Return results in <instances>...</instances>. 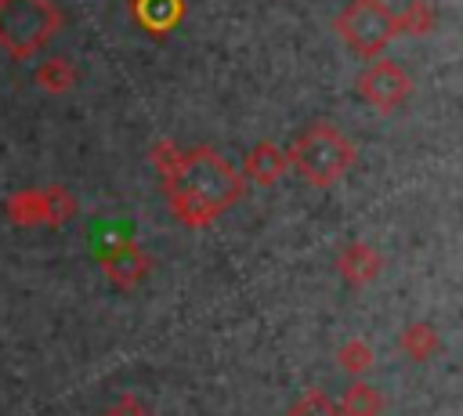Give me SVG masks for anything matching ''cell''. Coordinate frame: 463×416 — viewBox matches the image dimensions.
Listing matches in <instances>:
<instances>
[{
	"mask_svg": "<svg viewBox=\"0 0 463 416\" xmlns=\"http://www.w3.org/2000/svg\"><path fill=\"white\" fill-rule=\"evenodd\" d=\"M170 210L184 224H206L217 210H224L239 195V177L232 166L213 156L210 148H195L177 159V166L166 174Z\"/></svg>",
	"mask_w": 463,
	"mask_h": 416,
	"instance_id": "1",
	"label": "cell"
},
{
	"mask_svg": "<svg viewBox=\"0 0 463 416\" xmlns=\"http://www.w3.org/2000/svg\"><path fill=\"white\" fill-rule=\"evenodd\" d=\"M61 29V11L51 0H0V47L25 61Z\"/></svg>",
	"mask_w": 463,
	"mask_h": 416,
	"instance_id": "2",
	"label": "cell"
},
{
	"mask_svg": "<svg viewBox=\"0 0 463 416\" xmlns=\"http://www.w3.org/2000/svg\"><path fill=\"white\" fill-rule=\"evenodd\" d=\"M289 159L311 184H329L351 166L354 152L333 127H315L297 137V145L289 148Z\"/></svg>",
	"mask_w": 463,
	"mask_h": 416,
	"instance_id": "3",
	"label": "cell"
},
{
	"mask_svg": "<svg viewBox=\"0 0 463 416\" xmlns=\"http://www.w3.org/2000/svg\"><path fill=\"white\" fill-rule=\"evenodd\" d=\"M394 33V22L380 0H354L340 18V36L358 54H376Z\"/></svg>",
	"mask_w": 463,
	"mask_h": 416,
	"instance_id": "4",
	"label": "cell"
},
{
	"mask_svg": "<svg viewBox=\"0 0 463 416\" xmlns=\"http://www.w3.org/2000/svg\"><path fill=\"white\" fill-rule=\"evenodd\" d=\"M358 90H362V98L373 101L376 109H394V105L409 94V80H405V72H402L394 61H376V65H369V69L362 72Z\"/></svg>",
	"mask_w": 463,
	"mask_h": 416,
	"instance_id": "5",
	"label": "cell"
},
{
	"mask_svg": "<svg viewBox=\"0 0 463 416\" xmlns=\"http://www.w3.org/2000/svg\"><path fill=\"white\" fill-rule=\"evenodd\" d=\"M98 257H101V264H105V271L112 275L116 286H134L148 271V257L134 242H127V239L116 242V246H109V250H101Z\"/></svg>",
	"mask_w": 463,
	"mask_h": 416,
	"instance_id": "6",
	"label": "cell"
},
{
	"mask_svg": "<svg viewBox=\"0 0 463 416\" xmlns=\"http://www.w3.org/2000/svg\"><path fill=\"white\" fill-rule=\"evenodd\" d=\"M7 217L22 228H33V224H47V195L43 188H22L14 192L7 203H4Z\"/></svg>",
	"mask_w": 463,
	"mask_h": 416,
	"instance_id": "7",
	"label": "cell"
},
{
	"mask_svg": "<svg viewBox=\"0 0 463 416\" xmlns=\"http://www.w3.org/2000/svg\"><path fill=\"white\" fill-rule=\"evenodd\" d=\"M134 14L145 29L166 33L181 14V0H134Z\"/></svg>",
	"mask_w": 463,
	"mask_h": 416,
	"instance_id": "8",
	"label": "cell"
},
{
	"mask_svg": "<svg viewBox=\"0 0 463 416\" xmlns=\"http://www.w3.org/2000/svg\"><path fill=\"white\" fill-rule=\"evenodd\" d=\"M72 83H76V69H72L65 58H47V61L36 69V87H43V90H51V94H65Z\"/></svg>",
	"mask_w": 463,
	"mask_h": 416,
	"instance_id": "9",
	"label": "cell"
},
{
	"mask_svg": "<svg viewBox=\"0 0 463 416\" xmlns=\"http://www.w3.org/2000/svg\"><path fill=\"white\" fill-rule=\"evenodd\" d=\"M43 195H47V224H65L72 213H76V199L65 192V188H58V184H51V188H43Z\"/></svg>",
	"mask_w": 463,
	"mask_h": 416,
	"instance_id": "10",
	"label": "cell"
},
{
	"mask_svg": "<svg viewBox=\"0 0 463 416\" xmlns=\"http://www.w3.org/2000/svg\"><path fill=\"white\" fill-rule=\"evenodd\" d=\"M340 268H344V275H351L354 282H365V275L376 268V260H373V253H365V246H351V250L344 253Z\"/></svg>",
	"mask_w": 463,
	"mask_h": 416,
	"instance_id": "11",
	"label": "cell"
},
{
	"mask_svg": "<svg viewBox=\"0 0 463 416\" xmlns=\"http://www.w3.org/2000/svg\"><path fill=\"white\" fill-rule=\"evenodd\" d=\"M380 409V398H376V391H369V387H354V391H347V398H344V416H373Z\"/></svg>",
	"mask_w": 463,
	"mask_h": 416,
	"instance_id": "12",
	"label": "cell"
},
{
	"mask_svg": "<svg viewBox=\"0 0 463 416\" xmlns=\"http://www.w3.org/2000/svg\"><path fill=\"white\" fill-rule=\"evenodd\" d=\"M250 170H253L260 181H268V177H275V174L282 170V156H279L271 145H264L260 152H253V156H250Z\"/></svg>",
	"mask_w": 463,
	"mask_h": 416,
	"instance_id": "13",
	"label": "cell"
},
{
	"mask_svg": "<svg viewBox=\"0 0 463 416\" xmlns=\"http://www.w3.org/2000/svg\"><path fill=\"white\" fill-rule=\"evenodd\" d=\"M293 416H336V412L329 409V402H326V398H318V394H311L307 402H300V405L293 409Z\"/></svg>",
	"mask_w": 463,
	"mask_h": 416,
	"instance_id": "14",
	"label": "cell"
},
{
	"mask_svg": "<svg viewBox=\"0 0 463 416\" xmlns=\"http://www.w3.org/2000/svg\"><path fill=\"white\" fill-rule=\"evenodd\" d=\"M105 416H152V412H148V409H145L137 398H130V394H127V398H119V402H116V405L105 412Z\"/></svg>",
	"mask_w": 463,
	"mask_h": 416,
	"instance_id": "15",
	"label": "cell"
},
{
	"mask_svg": "<svg viewBox=\"0 0 463 416\" xmlns=\"http://www.w3.org/2000/svg\"><path fill=\"white\" fill-rule=\"evenodd\" d=\"M344 362H351L347 369H354V373H358V369H365V351H362V347L354 344L351 351H344Z\"/></svg>",
	"mask_w": 463,
	"mask_h": 416,
	"instance_id": "16",
	"label": "cell"
}]
</instances>
